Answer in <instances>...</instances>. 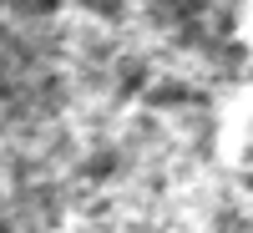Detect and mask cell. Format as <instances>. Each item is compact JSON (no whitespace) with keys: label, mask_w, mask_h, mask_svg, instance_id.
I'll list each match as a JSON object with an SVG mask.
<instances>
[{"label":"cell","mask_w":253,"mask_h":233,"mask_svg":"<svg viewBox=\"0 0 253 233\" xmlns=\"http://www.w3.org/2000/svg\"><path fill=\"white\" fill-rule=\"evenodd\" d=\"M56 5H61V0H15V10H20V15H31V20L56 15Z\"/></svg>","instance_id":"cell-1"},{"label":"cell","mask_w":253,"mask_h":233,"mask_svg":"<svg viewBox=\"0 0 253 233\" xmlns=\"http://www.w3.org/2000/svg\"><path fill=\"white\" fill-rule=\"evenodd\" d=\"M81 5H86L91 15H101V20H112V15L122 10V0H81Z\"/></svg>","instance_id":"cell-2"},{"label":"cell","mask_w":253,"mask_h":233,"mask_svg":"<svg viewBox=\"0 0 253 233\" xmlns=\"http://www.w3.org/2000/svg\"><path fill=\"white\" fill-rule=\"evenodd\" d=\"M248 193H253V173H248Z\"/></svg>","instance_id":"cell-3"}]
</instances>
